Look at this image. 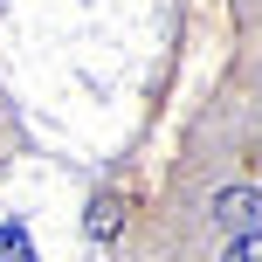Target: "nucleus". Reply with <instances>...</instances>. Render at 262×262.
<instances>
[{"instance_id": "1", "label": "nucleus", "mask_w": 262, "mask_h": 262, "mask_svg": "<svg viewBox=\"0 0 262 262\" xmlns=\"http://www.w3.org/2000/svg\"><path fill=\"white\" fill-rule=\"evenodd\" d=\"M214 221H221L228 235L255 228L262 221V193H255V186H221V193H214Z\"/></svg>"}, {"instance_id": "4", "label": "nucleus", "mask_w": 262, "mask_h": 262, "mask_svg": "<svg viewBox=\"0 0 262 262\" xmlns=\"http://www.w3.org/2000/svg\"><path fill=\"white\" fill-rule=\"evenodd\" d=\"M228 262H262V235H249V228L228 235Z\"/></svg>"}, {"instance_id": "2", "label": "nucleus", "mask_w": 262, "mask_h": 262, "mask_svg": "<svg viewBox=\"0 0 262 262\" xmlns=\"http://www.w3.org/2000/svg\"><path fill=\"white\" fill-rule=\"evenodd\" d=\"M90 235H97V242L118 235V200H90Z\"/></svg>"}, {"instance_id": "3", "label": "nucleus", "mask_w": 262, "mask_h": 262, "mask_svg": "<svg viewBox=\"0 0 262 262\" xmlns=\"http://www.w3.org/2000/svg\"><path fill=\"white\" fill-rule=\"evenodd\" d=\"M7 255H14V262H28V255H35V242H28V228H14V221L0 228V262H7Z\"/></svg>"}]
</instances>
